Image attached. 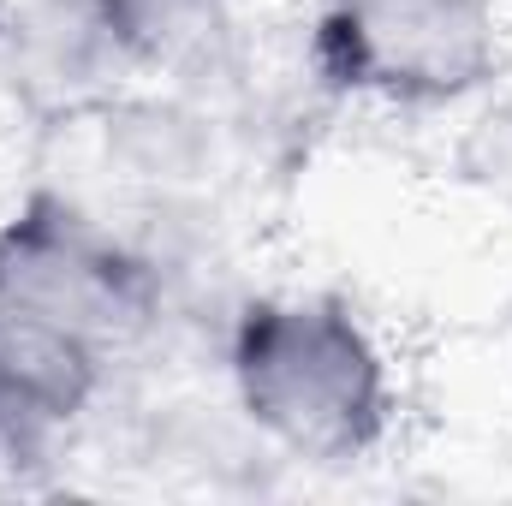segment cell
<instances>
[{
  "instance_id": "8992f818",
  "label": "cell",
  "mask_w": 512,
  "mask_h": 506,
  "mask_svg": "<svg viewBox=\"0 0 512 506\" xmlns=\"http://www.w3.org/2000/svg\"><path fill=\"white\" fill-rule=\"evenodd\" d=\"M459 173H465L477 191H489L495 203H507L512 209V114H489L483 126L465 137V149H459Z\"/></svg>"
},
{
  "instance_id": "5b68a950",
  "label": "cell",
  "mask_w": 512,
  "mask_h": 506,
  "mask_svg": "<svg viewBox=\"0 0 512 506\" xmlns=\"http://www.w3.org/2000/svg\"><path fill=\"white\" fill-rule=\"evenodd\" d=\"M131 66H191L227 30V0H90Z\"/></svg>"
},
{
  "instance_id": "277c9868",
  "label": "cell",
  "mask_w": 512,
  "mask_h": 506,
  "mask_svg": "<svg viewBox=\"0 0 512 506\" xmlns=\"http://www.w3.org/2000/svg\"><path fill=\"white\" fill-rule=\"evenodd\" d=\"M131 60L90 0H6L0 6V78L30 108H96L114 96Z\"/></svg>"
},
{
  "instance_id": "7a4b0ae2",
  "label": "cell",
  "mask_w": 512,
  "mask_h": 506,
  "mask_svg": "<svg viewBox=\"0 0 512 506\" xmlns=\"http://www.w3.org/2000/svg\"><path fill=\"white\" fill-rule=\"evenodd\" d=\"M0 310L66 328L108 358L161 316V262L60 191L0 227Z\"/></svg>"
},
{
  "instance_id": "3957f363",
  "label": "cell",
  "mask_w": 512,
  "mask_h": 506,
  "mask_svg": "<svg viewBox=\"0 0 512 506\" xmlns=\"http://www.w3.org/2000/svg\"><path fill=\"white\" fill-rule=\"evenodd\" d=\"M316 60L340 90L387 102H459L495 72L489 0H328Z\"/></svg>"
},
{
  "instance_id": "6da1fadb",
  "label": "cell",
  "mask_w": 512,
  "mask_h": 506,
  "mask_svg": "<svg viewBox=\"0 0 512 506\" xmlns=\"http://www.w3.org/2000/svg\"><path fill=\"white\" fill-rule=\"evenodd\" d=\"M227 370L239 411L292 459H358L387 429V364L334 298H256L233 316Z\"/></svg>"
}]
</instances>
